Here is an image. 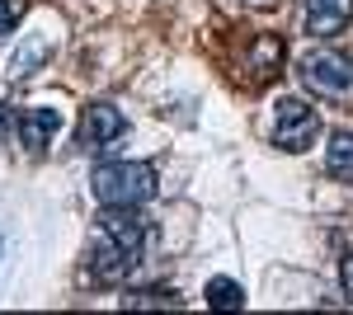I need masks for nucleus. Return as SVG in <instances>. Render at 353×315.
<instances>
[{
	"instance_id": "obj_1",
	"label": "nucleus",
	"mask_w": 353,
	"mask_h": 315,
	"mask_svg": "<svg viewBox=\"0 0 353 315\" xmlns=\"http://www.w3.org/2000/svg\"><path fill=\"white\" fill-rule=\"evenodd\" d=\"M141 240H146V221L137 216V207H104L99 236L85 250V273L94 283H123L141 259Z\"/></svg>"
},
{
	"instance_id": "obj_2",
	"label": "nucleus",
	"mask_w": 353,
	"mask_h": 315,
	"mask_svg": "<svg viewBox=\"0 0 353 315\" xmlns=\"http://www.w3.org/2000/svg\"><path fill=\"white\" fill-rule=\"evenodd\" d=\"M94 198L104 207H141L156 198V170L141 160H113L94 170Z\"/></svg>"
},
{
	"instance_id": "obj_3",
	"label": "nucleus",
	"mask_w": 353,
	"mask_h": 315,
	"mask_svg": "<svg viewBox=\"0 0 353 315\" xmlns=\"http://www.w3.org/2000/svg\"><path fill=\"white\" fill-rule=\"evenodd\" d=\"M297 71H301V85L316 90V94H325V99L353 94V61L339 52H306L297 61Z\"/></svg>"
},
{
	"instance_id": "obj_4",
	"label": "nucleus",
	"mask_w": 353,
	"mask_h": 315,
	"mask_svg": "<svg viewBox=\"0 0 353 315\" xmlns=\"http://www.w3.org/2000/svg\"><path fill=\"white\" fill-rule=\"evenodd\" d=\"M321 132V118L316 108L301 104V99H278V113H273V146L283 151H306Z\"/></svg>"
},
{
	"instance_id": "obj_5",
	"label": "nucleus",
	"mask_w": 353,
	"mask_h": 315,
	"mask_svg": "<svg viewBox=\"0 0 353 315\" xmlns=\"http://www.w3.org/2000/svg\"><path fill=\"white\" fill-rule=\"evenodd\" d=\"M128 132V118L113 104H90L81 113V146H109Z\"/></svg>"
},
{
	"instance_id": "obj_6",
	"label": "nucleus",
	"mask_w": 353,
	"mask_h": 315,
	"mask_svg": "<svg viewBox=\"0 0 353 315\" xmlns=\"http://www.w3.org/2000/svg\"><path fill=\"white\" fill-rule=\"evenodd\" d=\"M353 19V0H306V33L334 38Z\"/></svg>"
},
{
	"instance_id": "obj_7",
	"label": "nucleus",
	"mask_w": 353,
	"mask_h": 315,
	"mask_svg": "<svg viewBox=\"0 0 353 315\" xmlns=\"http://www.w3.org/2000/svg\"><path fill=\"white\" fill-rule=\"evenodd\" d=\"M19 141H24L28 151H43V146H52V136H57V128H61V113L57 108H43V104H33V108H24L19 113Z\"/></svg>"
},
{
	"instance_id": "obj_8",
	"label": "nucleus",
	"mask_w": 353,
	"mask_h": 315,
	"mask_svg": "<svg viewBox=\"0 0 353 315\" xmlns=\"http://www.w3.org/2000/svg\"><path fill=\"white\" fill-rule=\"evenodd\" d=\"M52 52V43H48V38H28L24 48H19V52L10 57V76H33V71H38V66H43V57Z\"/></svg>"
},
{
	"instance_id": "obj_9",
	"label": "nucleus",
	"mask_w": 353,
	"mask_h": 315,
	"mask_svg": "<svg viewBox=\"0 0 353 315\" xmlns=\"http://www.w3.org/2000/svg\"><path fill=\"white\" fill-rule=\"evenodd\" d=\"M208 306H212V311H241L245 306V287L231 283V278H217V283L208 287Z\"/></svg>"
},
{
	"instance_id": "obj_10",
	"label": "nucleus",
	"mask_w": 353,
	"mask_h": 315,
	"mask_svg": "<svg viewBox=\"0 0 353 315\" xmlns=\"http://www.w3.org/2000/svg\"><path fill=\"white\" fill-rule=\"evenodd\" d=\"M330 174L353 179V132H339V136L330 141Z\"/></svg>"
},
{
	"instance_id": "obj_11",
	"label": "nucleus",
	"mask_w": 353,
	"mask_h": 315,
	"mask_svg": "<svg viewBox=\"0 0 353 315\" xmlns=\"http://www.w3.org/2000/svg\"><path fill=\"white\" fill-rule=\"evenodd\" d=\"M123 306H179V296L174 292H132V296H123Z\"/></svg>"
},
{
	"instance_id": "obj_12",
	"label": "nucleus",
	"mask_w": 353,
	"mask_h": 315,
	"mask_svg": "<svg viewBox=\"0 0 353 315\" xmlns=\"http://www.w3.org/2000/svg\"><path fill=\"white\" fill-rule=\"evenodd\" d=\"M19 14H24V0H0V38H10V33H14Z\"/></svg>"
},
{
	"instance_id": "obj_13",
	"label": "nucleus",
	"mask_w": 353,
	"mask_h": 315,
	"mask_svg": "<svg viewBox=\"0 0 353 315\" xmlns=\"http://www.w3.org/2000/svg\"><path fill=\"white\" fill-rule=\"evenodd\" d=\"M339 287H344V296L353 301V254H349L344 263H339Z\"/></svg>"
},
{
	"instance_id": "obj_14",
	"label": "nucleus",
	"mask_w": 353,
	"mask_h": 315,
	"mask_svg": "<svg viewBox=\"0 0 353 315\" xmlns=\"http://www.w3.org/2000/svg\"><path fill=\"white\" fill-rule=\"evenodd\" d=\"M10 123H14V113H10V104H0V141L10 136Z\"/></svg>"
},
{
	"instance_id": "obj_15",
	"label": "nucleus",
	"mask_w": 353,
	"mask_h": 315,
	"mask_svg": "<svg viewBox=\"0 0 353 315\" xmlns=\"http://www.w3.org/2000/svg\"><path fill=\"white\" fill-rule=\"evenodd\" d=\"M254 5H273V0H254Z\"/></svg>"
}]
</instances>
